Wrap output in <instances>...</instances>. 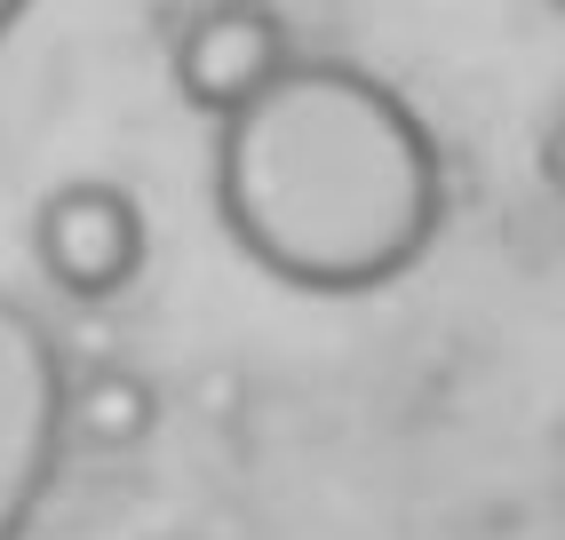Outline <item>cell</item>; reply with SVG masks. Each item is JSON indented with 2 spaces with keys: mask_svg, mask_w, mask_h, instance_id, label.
<instances>
[{
  "mask_svg": "<svg viewBox=\"0 0 565 540\" xmlns=\"http://www.w3.org/2000/svg\"><path fill=\"white\" fill-rule=\"evenodd\" d=\"M215 215L295 294H383L438 247L446 160L383 72L295 56L215 128Z\"/></svg>",
  "mask_w": 565,
  "mask_h": 540,
  "instance_id": "1",
  "label": "cell"
},
{
  "mask_svg": "<svg viewBox=\"0 0 565 540\" xmlns=\"http://www.w3.org/2000/svg\"><path fill=\"white\" fill-rule=\"evenodd\" d=\"M64 342L24 294L0 287V540H24L64 469Z\"/></svg>",
  "mask_w": 565,
  "mask_h": 540,
  "instance_id": "2",
  "label": "cell"
},
{
  "mask_svg": "<svg viewBox=\"0 0 565 540\" xmlns=\"http://www.w3.org/2000/svg\"><path fill=\"white\" fill-rule=\"evenodd\" d=\"M152 223L143 199L111 175H72L32 207V262L64 302H120L143 279Z\"/></svg>",
  "mask_w": 565,
  "mask_h": 540,
  "instance_id": "3",
  "label": "cell"
},
{
  "mask_svg": "<svg viewBox=\"0 0 565 540\" xmlns=\"http://www.w3.org/2000/svg\"><path fill=\"white\" fill-rule=\"evenodd\" d=\"M287 64H295V41H287L271 0H207V9L183 17V32H175L168 80H175V96L192 111H207L223 128L232 111H247L263 88H271Z\"/></svg>",
  "mask_w": 565,
  "mask_h": 540,
  "instance_id": "4",
  "label": "cell"
},
{
  "mask_svg": "<svg viewBox=\"0 0 565 540\" xmlns=\"http://www.w3.org/2000/svg\"><path fill=\"white\" fill-rule=\"evenodd\" d=\"M160 421V390L136 366H88L64 390V438L88 453H136Z\"/></svg>",
  "mask_w": 565,
  "mask_h": 540,
  "instance_id": "5",
  "label": "cell"
},
{
  "mask_svg": "<svg viewBox=\"0 0 565 540\" xmlns=\"http://www.w3.org/2000/svg\"><path fill=\"white\" fill-rule=\"evenodd\" d=\"M542 183H550L557 199H565V111H557V120L542 128Z\"/></svg>",
  "mask_w": 565,
  "mask_h": 540,
  "instance_id": "6",
  "label": "cell"
},
{
  "mask_svg": "<svg viewBox=\"0 0 565 540\" xmlns=\"http://www.w3.org/2000/svg\"><path fill=\"white\" fill-rule=\"evenodd\" d=\"M24 9H32V0H0V41H9V32L24 24Z\"/></svg>",
  "mask_w": 565,
  "mask_h": 540,
  "instance_id": "7",
  "label": "cell"
},
{
  "mask_svg": "<svg viewBox=\"0 0 565 540\" xmlns=\"http://www.w3.org/2000/svg\"><path fill=\"white\" fill-rule=\"evenodd\" d=\"M557 9H565V0H557Z\"/></svg>",
  "mask_w": 565,
  "mask_h": 540,
  "instance_id": "8",
  "label": "cell"
}]
</instances>
